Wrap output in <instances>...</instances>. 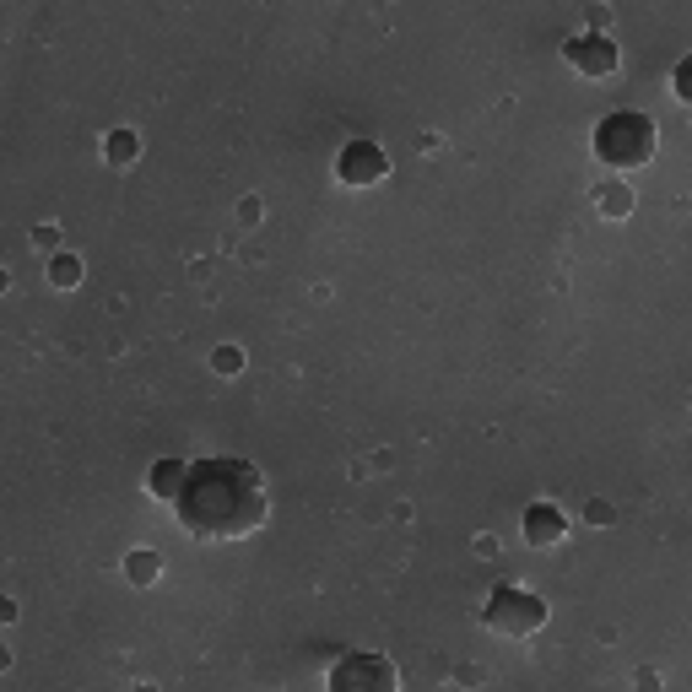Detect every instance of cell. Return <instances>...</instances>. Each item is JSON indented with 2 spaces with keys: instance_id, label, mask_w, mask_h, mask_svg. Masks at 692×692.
<instances>
[{
  "instance_id": "obj_8",
  "label": "cell",
  "mask_w": 692,
  "mask_h": 692,
  "mask_svg": "<svg viewBox=\"0 0 692 692\" xmlns=\"http://www.w3.org/2000/svg\"><path fill=\"white\" fill-rule=\"evenodd\" d=\"M184 465L190 460H152V471H146V492H152L157 503H173V492L184 482Z\"/></svg>"
},
{
  "instance_id": "obj_9",
  "label": "cell",
  "mask_w": 692,
  "mask_h": 692,
  "mask_svg": "<svg viewBox=\"0 0 692 692\" xmlns=\"http://www.w3.org/2000/svg\"><path fill=\"white\" fill-rule=\"evenodd\" d=\"M103 157H109V168H130V163L141 157V136H136V130H125V125L109 130V141H103Z\"/></svg>"
},
{
  "instance_id": "obj_3",
  "label": "cell",
  "mask_w": 692,
  "mask_h": 692,
  "mask_svg": "<svg viewBox=\"0 0 692 692\" xmlns=\"http://www.w3.org/2000/svg\"><path fill=\"white\" fill-rule=\"evenodd\" d=\"M547 617H552V606L541 601L536 590H525V584H498V590L487 595V606H482V622L492 633H503V638L541 633V628H547Z\"/></svg>"
},
{
  "instance_id": "obj_1",
  "label": "cell",
  "mask_w": 692,
  "mask_h": 692,
  "mask_svg": "<svg viewBox=\"0 0 692 692\" xmlns=\"http://www.w3.org/2000/svg\"><path fill=\"white\" fill-rule=\"evenodd\" d=\"M265 514H271V503H265L260 465L238 455H206L184 465V482L173 492V519L195 541H244L265 525Z\"/></svg>"
},
{
  "instance_id": "obj_15",
  "label": "cell",
  "mask_w": 692,
  "mask_h": 692,
  "mask_svg": "<svg viewBox=\"0 0 692 692\" xmlns=\"http://www.w3.org/2000/svg\"><path fill=\"white\" fill-rule=\"evenodd\" d=\"M584 519H590V525H611V519H617V509H611V503H601V498H595L590 509H584Z\"/></svg>"
},
{
  "instance_id": "obj_16",
  "label": "cell",
  "mask_w": 692,
  "mask_h": 692,
  "mask_svg": "<svg viewBox=\"0 0 692 692\" xmlns=\"http://www.w3.org/2000/svg\"><path fill=\"white\" fill-rule=\"evenodd\" d=\"M33 244L38 249H55L60 244V228H33Z\"/></svg>"
},
{
  "instance_id": "obj_10",
  "label": "cell",
  "mask_w": 692,
  "mask_h": 692,
  "mask_svg": "<svg viewBox=\"0 0 692 692\" xmlns=\"http://www.w3.org/2000/svg\"><path fill=\"white\" fill-rule=\"evenodd\" d=\"M595 206H601L606 217H617V222H622V217L633 211V190H628L622 179H606L601 190H595Z\"/></svg>"
},
{
  "instance_id": "obj_13",
  "label": "cell",
  "mask_w": 692,
  "mask_h": 692,
  "mask_svg": "<svg viewBox=\"0 0 692 692\" xmlns=\"http://www.w3.org/2000/svg\"><path fill=\"white\" fill-rule=\"evenodd\" d=\"M211 368H217V374H238V368H244V352H238V346H217V352H211Z\"/></svg>"
},
{
  "instance_id": "obj_6",
  "label": "cell",
  "mask_w": 692,
  "mask_h": 692,
  "mask_svg": "<svg viewBox=\"0 0 692 692\" xmlns=\"http://www.w3.org/2000/svg\"><path fill=\"white\" fill-rule=\"evenodd\" d=\"M563 60L574 65L579 76H617L622 49L611 44V33H574V38L563 44Z\"/></svg>"
},
{
  "instance_id": "obj_14",
  "label": "cell",
  "mask_w": 692,
  "mask_h": 692,
  "mask_svg": "<svg viewBox=\"0 0 692 692\" xmlns=\"http://www.w3.org/2000/svg\"><path fill=\"white\" fill-rule=\"evenodd\" d=\"M671 92H676V98H692V60H676V71H671Z\"/></svg>"
},
{
  "instance_id": "obj_12",
  "label": "cell",
  "mask_w": 692,
  "mask_h": 692,
  "mask_svg": "<svg viewBox=\"0 0 692 692\" xmlns=\"http://www.w3.org/2000/svg\"><path fill=\"white\" fill-rule=\"evenodd\" d=\"M49 282H55L60 292L82 287V260H76L71 249H55V255H49Z\"/></svg>"
},
{
  "instance_id": "obj_19",
  "label": "cell",
  "mask_w": 692,
  "mask_h": 692,
  "mask_svg": "<svg viewBox=\"0 0 692 692\" xmlns=\"http://www.w3.org/2000/svg\"><path fill=\"white\" fill-rule=\"evenodd\" d=\"M6 287H11V276H6V271H0V292H6Z\"/></svg>"
},
{
  "instance_id": "obj_7",
  "label": "cell",
  "mask_w": 692,
  "mask_h": 692,
  "mask_svg": "<svg viewBox=\"0 0 692 692\" xmlns=\"http://www.w3.org/2000/svg\"><path fill=\"white\" fill-rule=\"evenodd\" d=\"M519 536H525L530 547H557V541L568 536V514L557 509V503H525V514H519Z\"/></svg>"
},
{
  "instance_id": "obj_2",
  "label": "cell",
  "mask_w": 692,
  "mask_h": 692,
  "mask_svg": "<svg viewBox=\"0 0 692 692\" xmlns=\"http://www.w3.org/2000/svg\"><path fill=\"white\" fill-rule=\"evenodd\" d=\"M655 146H660V125H655L649 114H638V109L606 114L601 125H595V136H590V152L601 157L611 173L644 168L649 157H655Z\"/></svg>"
},
{
  "instance_id": "obj_5",
  "label": "cell",
  "mask_w": 692,
  "mask_h": 692,
  "mask_svg": "<svg viewBox=\"0 0 692 692\" xmlns=\"http://www.w3.org/2000/svg\"><path fill=\"white\" fill-rule=\"evenodd\" d=\"M384 173H390V157H384L379 141H346L336 152V179L346 190H374Z\"/></svg>"
},
{
  "instance_id": "obj_17",
  "label": "cell",
  "mask_w": 692,
  "mask_h": 692,
  "mask_svg": "<svg viewBox=\"0 0 692 692\" xmlns=\"http://www.w3.org/2000/svg\"><path fill=\"white\" fill-rule=\"evenodd\" d=\"M638 692H660V671H638Z\"/></svg>"
},
{
  "instance_id": "obj_4",
  "label": "cell",
  "mask_w": 692,
  "mask_h": 692,
  "mask_svg": "<svg viewBox=\"0 0 692 692\" xmlns=\"http://www.w3.org/2000/svg\"><path fill=\"white\" fill-rule=\"evenodd\" d=\"M330 692H401V671H395L384 655L374 649H346V655L330 665Z\"/></svg>"
},
{
  "instance_id": "obj_18",
  "label": "cell",
  "mask_w": 692,
  "mask_h": 692,
  "mask_svg": "<svg viewBox=\"0 0 692 692\" xmlns=\"http://www.w3.org/2000/svg\"><path fill=\"white\" fill-rule=\"evenodd\" d=\"M0 622H17V601L11 595H0Z\"/></svg>"
},
{
  "instance_id": "obj_11",
  "label": "cell",
  "mask_w": 692,
  "mask_h": 692,
  "mask_svg": "<svg viewBox=\"0 0 692 692\" xmlns=\"http://www.w3.org/2000/svg\"><path fill=\"white\" fill-rule=\"evenodd\" d=\"M157 574H163V557H157L152 547H136L125 557V579L130 584H157Z\"/></svg>"
}]
</instances>
